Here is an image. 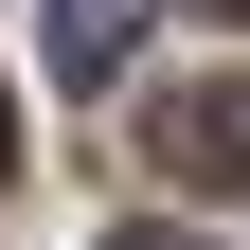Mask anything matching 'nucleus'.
<instances>
[{
    "mask_svg": "<svg viewBox=\"0 0 250 250\" xmlns=\"http://www.w3.org/2000/svg\"><path fill=\"white\" fill-rule=\"evenodd\" d=\"M107 250H197V232H161V214H143V232H107Z\"/></svg>",
    "mask_w": 250,
    "mask_h": 250,
    "instance_id": "obj_3",
    "label": "nucleus"
},
{
    "mask_svg": "<svg viewBox=\"0 0 250 250\" xmlns=\"http://www.w3.org/2000/svg\"><path fill=\"white\" fill-rule=\"evenodd\" d=\"M143 18H161V0H54V72H89V89H107Z\"/></svg>",
    "mask_w": 250,
    "mask_h": 250,
    "instance_id": "obj_2",
    "label": "nucleus"
},
{
    "mask_svg": "<svg viewBox=\"0 0 250 250\" xmlns=\"http://www.w3.org/2000/svg\"><path fill=\"white\" fill-rule=\"evenodd\" d=\"M143 161H161L179 197H232V179H250V72H214V89H161V107H143Z\"/></svg>",
    "mask_w": 250,
    "mask_h": 250,
    "instance_id": "obj_1",
    "label": "nucleus"
},
{
    "mask_svg": "<svg viewBox=\"0 0 250 250\" xmlns=\"http://www.w3.org/2000/svg\"><path fill=\"white\" fill-rule=\"evenodd\" d=\"M0 179H18V89H0Z\"/></svg>",
    "mask_w": 250,
    "mask_h": 250,
    "instance_id": "obj_4",
    "label": "nucleus"
}]
</instances>
